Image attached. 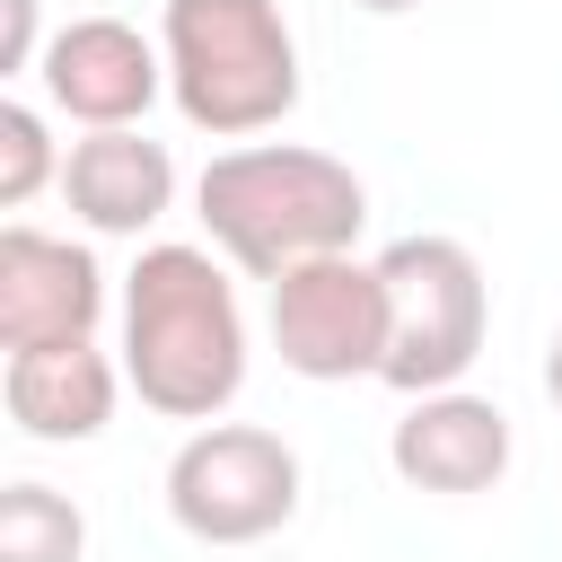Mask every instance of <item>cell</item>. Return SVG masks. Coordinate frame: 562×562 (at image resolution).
Segmentation results:
<instances>
[{"mask_svg": "<svg viewBox=\"0 0 562 562\" xmlns=\"http://www.w3.org/2000/svg\"><path fill=\"white\" fill-rule=\"evenodd\" d=\"M351 9H369V18H404V9H422V0H351Z\"/></svg>", "mask_w": 562, "mask_h": 562, "instance_id": "16", "label": "cell"}, {"mask_svg": "<svg viewBox=\"0 0 562 562\" xmlns=\"http://www.w3.org/2000/svg\"><path fill=\"white\" fill-rule=\"evenodd\" d=\"M35 79H44L53 114H70L88 132H132L167 88V53L132 18H70V26L44 35Z\"/></svg>", "mask_w": 562, "mask_h": 562, "instance_id": "8", "label": "cell"}, {"mask_svg": "<svg viewBox=\"0 0 562 562\" xmlns=\"http://www.w3.org/2000/svg\"><path fill=\"white\" fill-rule=\"evenodd\" d=\"M167 97L211 140H255L299 105V35L281 0H167Z\"/></svg>", "mask_w": 562, "mask_h": 562, "instance_id": "3", "label": "cell"}, {"mask_svg": "<svg viewBox=\"0 0 562 562\" xmlns=\"http://www.w3.org/2000/svg\"><path fill=\"white\" fill-rule=\"evenodd\" d=\"M193 211H202L220 263H237L255 281H281V272H299L316 255H351V237L369 220V184L334 149L237 140V149H220L202 167Z\"/></svg>", "mask_w": 562, "mask_h": 562, "instance_id": "2", "label": "cell"}, {"mask_svg": "<svg viewBox=\"0 0 562 562\" xmlns=\"http://www.w3.org/2000/svg\"><path fill=\"white\" fill-rule=\"evenodd\" d=\"M386 465L413 483V492H492L509 474V413L492 395H465V386H439V395H413L404 422L386 430Z\"/></svg>", "mask_w": 562, "mask_h": 562, "instance_id": "9", "label": "cell"}, {"mask_svg": "<svg viewBox=\"0 0 562 562\" xmlns=\"http://www.w3.org/2000/svg\"><path fill=\"white\" fill-rule=\"evenodd\" d=\"M123 386L167 422H220L246 386V307L211 246H140L123 272Z\"/></svg>", "mask_w": 562, "mask_h": 562, "instance_id": "1", "label": "cell"}, {"mask_svg": "<svg viewBox=\"0 0 562 562\" xmlns=\"http://www.w3.org/2000/svg\"><path fill=\"white\" fill-rule=\"evenodd\" d=\"M272 351L307 386H351L386 369V281L360 255H316L272 281Z\"/></svg>", "mask_w": 562, "mask_h": 562, "instance_id": "6", "label": "cell"}, {"mask_svg": "<svg viewBox=\"0 0 562 562\" xmlns=\"http://www.w3.org/2000/svg\"><path fill=\"white\" fill-rule=\"evenodd\" d=\"M114 395H123V360H105L97 342H61V351H9L0 369V404L26 439L44 448H79L114 422Z\"/></svg>", "mask_w": 562, "mask_h": 562, "instance_id": "11", "label": "cell"}, {"mask_svg": "<svg viewBox=\"0 0 562 562\" xmlns=\"http://www.w3.org/2000/svg\"><path fill=\"white\" fill-rule=\"evenodd\" d=\"M378 281H386V369L378 378L395 395L465 386V369L483 360V334H492V281H483L474 246L413 228L378 255Z\"/></svg>", "mask_w": 562, "mask_h": 562, "instance_id": "4", "label": "cell"}, {"mask_svg": "<svg viewBox=\"0 0 562 562\" xmlns=\"http://www.w3.org/2000/svg\"><path fill=\"white\" fill-rule=\"evenodd\" d=\"M44 35H35V0H0V70H35Z\"/></svg>", "mask_w": 562, "mask_h": 562, "instance_id": "14", "label": "cell"}, {"mask_svg": "<svg viewBox=\"0 0 562 562\" xmlns=\"http://www.w3.org/2000/svg\"><path fill=\"white\" fill-rule=\"evenodd\" d=\"M97 325H105V263L79 237H44L9 220L0 228V351L97 342Z\"/></svg>", "mask_w": 562, "mask_h": 562, "instance_id": "7", "label": "cell"}, {"mask_svg": "<svg viewBox=\"0 0 562 562\" xmlns=\"http://www.w3.org/2000/svg\"><path fill=\"white\" fill-rule=\"evenodd\" d=\"M544 395H553V413H562V334L544 342Z\"/></svg>", "mask_w": 562, "mask_h": 562, "instance_id": "15", "label": "cell"}, {"mask_svg": "<svg viewBox=\"0 0 562 562\" xmlns=\"http://www.w3.org/2000/svg\"><path fill=\"white\" fill-rule=\"evenodd\" d=\"M44 184H61V158H53V132H44V114L35 105H0V211H18V202H35Z\"/></svg>", "mask_w": 562, "mask_h": 562, "instance_id": "13", "label": "cell"}, {"mask_svg": "<svg viewBox=\"0 0 562 562\" xmlns=\"http://www.w3.org/2000/svg\"><path fill=\"white\" fill-rule=\"evenodd\" d=\"M167 518L193 544H263L299 518V448L263 422H202L167 457Z\"/></svg>", "mask_w": 562, "mask_h": 562, "instance_id": "5", "label": "cell"}, {"mask_svg": "<svg viewBox=\"0 0 562 562\" xmlns=\"http://www.w3.org/2000/svg\"><path fill=\"white\" fill-rule=\"evenodd\" d=\"M79 553H88L79 501H61L53 483H9L0 492V562H79Z\"/></svg>", "mask_w": 562, "mask_h": 562, "instance_id": "12", "label": "cell"}, {"mask_svg": "<svg viewBox=\"0 0 562 562\" xmlns=\"http://www.w3.org/2000/svg\"><path fill=\"white\" fill-rule=\"evenodd\" d=\"M61 193H70V220H79V228H97V237H140V228H158L167 202H176V158H167V140H149L140 123H132V132H88V140H70V158H61Z\"/></svg>", "mask_w": 562, "mask_h": 562, "instance_id": "10", "label": "cell"}]
</instances>
